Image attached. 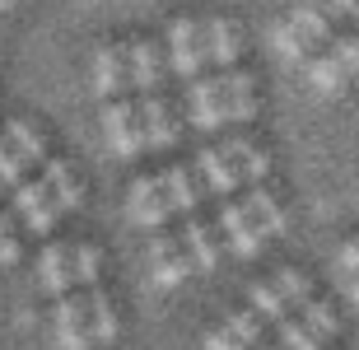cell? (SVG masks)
I'll use <instances>...</instances> for the list:
<instances>
[{
    "label": "cell",
    "instance_id": "cell-28",
    "mask_svg": "<svg viewBox=\"0 0 359 350\" xmlns=\"http://www.w3.org/2000/svg\"><path fill=\"white\" fill-rule=\"evenodd\" d=\"M24 168H28V163L19 159V154H14V149L5 145V140H0V187H10V191H14V187H19V182L28 177Z\"/></svg>",
    "mask_w": 359,
    "mask_h": 350
},
{
    "label": "cell",
    "instance_id": "cell-20",
    "mask_svg": "<svg viewBox=\"0 0 359 350\" xmlns=\"http://www.w3.org/2000/svg\"><path fill=\"white\" fill-rule=\"evenodd\" d=\"M182 220H187V224H182V248H187V257H191V267H196V271H215V267H219L215 229L201 215H182Z\"/></svg>",
    "mask_w": 359,
    "mask_h": 350
},
{
    "label": "cell",
    "instance_id": "cell-16",
    "mask_svg": "<svg viewBox=\"0 0 359 350\" xmlns=\"http://www.w3.org/2000/svg\"><path fill=\"white\" fill-rule=\"evenodd\" d=\"M42 187H47V196H52V206L61 215L84 206V182L75 177V168H70L66 159H52V154H47V163H42Z\"/></svg>",
    "mask_w": 359,
    "mask_h": 350
},
{
    "label": "cell",
    "instance_id": "cell-1",
    "mask_svg": "<svg viewBox=\"0 0 359 350\" xmlns=\"http://www.w3.org/2000/svg\"><path fill=\"white\" fill-rule=\"evenodd\" d=\"M257 80L248 70H219L210 80H191L187 84V117L201 131H219L233 121H252L257 117Z\"/></svg>",
    "mask_w": 359,
    "mask_h": 350
},
{
    "label": "cell",
    "instance_id": "cell-31",
    "mask_svg": "<svg viewBox=\"0 0 359 350\" xmlns=\"http://www.w3.org/2000/svg\"><path fill=\"white\" fill-rule=\"evenodd\" d=\"M10 5H14V0H0V10H10Z\"/></svg>",
    "mask_w": 359,
    "mask_h": 350
},
{
    "label": "cell",
    "instance_id": "cell-21",
    "mask_svg": "<svg viewBox=\"0 0 359 350\" xmlns=\"http://www.w3.org/2000/svg\"><path fill=\"white\" fill-rule=\"evenodd\" d=\"M0 140H5V145H10L24 163H47V135H42L28 117H10Z\"/></svg>",
    "mask_w": 359,
    "mask_h": 350
},
{
    "label": "cell",
    "instance_id": "cell-13",
    "mask_svg": "<svg viewBox=\"0 0 359 350\" xmlns=\"http://www.w3.org/2000/svg\"><path fill=\"white\" fill-rule=\"evenodd\" d=\"M126 75H131V89H140V94H159V80H163L159 42H154V38L126 42Z\"/></svg>",
    "mask_w": 359,
    "mask_h": 350
},
{
    "label": "cell",
    "instance_id": "cell-17",
    "mask_svg": "<svg viewBox=\"0 0 359 350\" xmlns=\"http://www.w3.org/2000/svg\"><path fill=\"white\" fill-rule=\"evenodd\" d=\"M131 89V75H126V47H98L93 56V94L103 98H121Z\"/></svg>",
    "mask_w": 359,
    "mask_h": 350
},
{
    "label": "cell",
    "instance_id": "cell-19",
    "mask_svg": "<svg viewBox=\"0 0 359 350\" xmlns=\"http://www.w3.org/2000/svg\"><path fill=\"white\" fill-rule=\"evenodd\" d=\"M243 201H248V210H252V224L266 238H280V234L290 229V215H285V206H280V196L262 182V187H248L243 191Z\"/></svg>",
    "mask_w": 359,
    "mask_h": 350
},
{
    "label": "cell",
    "instance_id": "cell-6",
    "mask_svg": "<svg viewBox=\"0 0 359 350\" xmlns=\"http://www.w3.org/2000/svg\"><path fill=\"white\" fill-rule=\"evenodd\" d=\"M52 341H56V350H89L93 346L84 295H61V299H56V309H52Z\"/></svg>",
    "mask_w": 359,
    "mask_h": 350
},
{
    "label": "cell",
    "instance_id": "cell-27",
    "mask_svg": "<svg viewBox=\"0 0 359 350\" xmlns=\"http://www.w3.org/2000/svg\"><path fill=\"white\" fill-rule=\"evenodd\" d=\"M266 234L257 229V224H248V229H238V234H229V253L233 257H257L262 253V248H266Z\"/></svg>",
    "mask_w": 359,
    "mask_h": 350
},
{
    "label": "cell",
    "instance_id": "cell-4",
    "mask_svg": "<svg viewBox=\"0 0 359 350\" xmlns=\"http://www.w3.org/2000/svg\"><path fill=\"white\" fill-rule=\"evenodd\" d=\"M304 75H308V84H313L318 94H341V89L359 75V38L332 33V42L304 61Z\"/></svg>",
    "mask_w": 359,
    "mask_h": 350
},
{
    "label": "cell",
    "instance_id": "cell-18",
    "mask_svg": "<svg viewBox=\"0 0 359 350\" xmlns=\"http://www.w3.org/2000/svg\"><path fill=\"white\" fill-rule=\"evenodd\" d=\"M163 177V191H168V210L173 215H196V206L205 201V187H201L196 168H187V163H173Z\"/></svg>",
    "mask_w": 359,
    "mask_h": 350
},
{
    "label": "cell",
    "instance_id": "cell-12",
    "mask_svg": "<svg viewBox=\"0 0 359 350\" xmlns=\"http://www.w3.org/2000/svg\"><path fill=\"white\" fill-rule=\"evenodd\" d=\"M14 210L24 215V224L33 234H42V238H52V229H56V210L52 206V196H47V187H42V177L33 182V177H24L19 187H14Z\"/></svg>",
    "mask_w": 359,
    "mask_h": 350
},
{
    "label": "cell",
    "instance_id": "cell-24",
    "mask_svg": "<svg viewBox=\"0 0 359 350\" xmlns=\"http://www.w3.org/2000/svg\"><path fill=\"white\" fill-rule=\"evenodd\" d=\"M280 290V299H285V304H290V313L299 309V304H308V299H313V281H308L304 271H294V267H285L276 276V281H271Z\"/></svg>",
    "mask_w": 359,
    "mask_h": 350
},
{
    "label": "cell",
    "instance_id": "cell-14",
    "mask_svg": "<svg viewBox=\"0 0 359 350\" xmlns=\"http://www.w3.org/2000/svg\"><path fill=\"white\" fill-rule=\"evenodd\" d=\"M38 290H42V295H52V299L75 295V267H70V243H61V238L47 243V253H42V262H38Z\"/></svg>",
    "mask_w": 359,
    "mask_h": 350
},
{
    "label": "cell",
    "instance_id": "cell-11",
    "mask_svg": "<svg viewBox=\"0 0 359 350\" xmlns=\"http://www.w3.org/2000/svg\"><path fill=\"white\" fill-rule=\"evenodd\" d=\"M126 206H131V220L140 229H163L168 224V191H163V177H135L131 191H126Z\"/></svg>",
    "mask_w": 359,
    "mask_h": 350
},
{
    "label": "cell",
    "instance_id": "cell-15",
    "mask_svg": "<svg viewBox=\"0 0 359 350\" xmlns=\"http://www.w3.org/2000/svg\"><path fill=\"white\" fill-rule=\"evenodd\" d=\"M135 112H140V131H145V149H168V145L177 140V117L168 112L163 94H140Z\"/></svg>",
    "mask_w": 359,
    "mask_h": 350
},
{
    "label": "cell",
    "instance_id": "cell-10",
    "mask_svg": "<svg viewBox=\"0 0 359 350\" xmlns=\"http://www.w3.org/2000/svg\"><path fill=\"white\" fill-rule=\"evenodd\" d=\"M262 332H266V323L252 309H238V313H229L219 327L205 332V350H257Z\"/></svg>",
    "mask_w": 359,
    "mask_h": 350
},
{
    "label": "cell",
    "instance_id": "cell-26",
    "mask_svg": "<svg viewBox=\"0 0 359 350\" xmlns=\"http://www.w3.org/2000/svg\"><path fill=\"white\" fill-rule=\"evenodd\" d=\"M276 332H280V341H276L280 350H322V337H318V332H308V327L299 323L294 313L276 327Z\"/></svg>",
    "mask_w": 359,
    "mask_h": 350
},
{
    "label": "cell",
    "instance_id": "cell-9",
    "mask_svg": "<svg viewBox=\"0 0 359 350\" xmlns=\"http://www.w3.org/2000/svg\"><path fill=\"white\" fill-rule=\"evenodd\" d=\"M201 42H205V61L219 70H238L243 56V28L229 19V14H215L201 24Z\"/></svg>",
    "mask_w": 359,
    "mask_h": 350
},
{
    "label": "cell",
    "instance_id": "cell-7",
    "mask_svg": "<svg viewBox=\"0 0 359 350\" xmlns=\"http://www.w3.org/2000/svg\"><path fill=\"white\" fill-rule=\"evenodd\" d=\"M168 66L182 75L187 84L201 80V66H205V42H201V24L196 19H173L168 28Z\"/></svg>",
    "mask_w": 359,
    "mask_h": 350
},
{
    "label": "cell",
    "instance_id": "cell-30",
    "mask_svg": "<svg viewBox=\"0 0 359 350\" xmlns=\"http://www.w3.org/2000/svg\"><path fill=\"white\" fill-rule=\"evenodd\" d=\"M336 267H341V276H346V281H350V276H359V234L346 243V248H341V257H336Z\"/></svg>",
    "mask_w": 359,
    "mask_h": 350
},
{
    "label": "cell",
    "instance_id": "cell-2",
    "mask_svg": "<svg viewBox=\"0 0 359 350\" xmlns=\"http://www.w3.org/2000/svg\"><path fill=\"white\" fill-rule=\"evenodd\" d=\"M201 177V187L205 196H233V191L248 182V187H262L271 173V154L266 149H257L252 140H224V145H210L201 149V159L191 163Z\"/></svg>",
    "mask_w": 359,
    "mask_h": 350
},
{
    "label": "cell",
    "instance_id": "cell-23",
    "mask_svg": "<svg viewBox=\"0 0 359 350\" xmlns=\"http://www.w3.org/2000/svg\"><path fill=\"white\" fill-rule=\"evenodd\" d=\"M294 318H299V323H304L308 332H318L322 341L336 337V327H341V323H336V313L327 309L322 299H308V304H299V309H294Z\"/></svg>",
    "mask_w": 359,
    "mask_h": 350
},
{
    "label": "cell",
    "instance_id": "cell-25",
    "mask_svg": "<svg viewBox=\"0 0 359 350\" xmlns=\"http://www.w3.org/2000/svg\"><path fill=\"white\" fill-rule=\"evenodd\" d=\"M98 248L93 243H70V267H75V285H84V290H93L98 285Z\"/></svg>",
    "mask_w": 359,
    "mask_h": 350
},
{
    "label": "cell",
    "instance_id": "cell-5",
    "mask_svg": "<svg viewBox=\"0 0 359 350\" xmlns=\"http://www.w3.org/2000/svg\"><path fill=\"white\" fill-rule=\"evenodd\" d=\"M103 131H107V145H112V154H121V159H135V154L145 149L140 112H135L126 98H107V103H103Z\"/></svg>",
    "mask_w": 359,
    "mask_h": 350
},
{
    "label": "cell",
    "instance_id": "cell-8",
    "mask_svg": "<svg viewBox=\"0 0 359 350\" xmlns=\"http://www.w3.org/2000/svg\"><path fill=\"white\" fill-rule=\"evenodd\" d=\"M191 271L196 267H191V257H187L177 234H159V238L149 243V281L159 285V290H177Z\"/></svg>",
    "mask_w": 359,
    "mask_h": 350
},
{
    "label": "cell",
    "instance_id": "cell-32",
    "mask_svg": "<svg viewBox=\"0 0 359 350\" xmlns=\"http://www.w3.org/2000/svg\"><path fill=\"white\" fill-rule=\"evenodd\" d=\"M262 350H280V346H262Z\"/></svg>",
    "mask_w": 359,
    "mask_h": 350
},
{
    "label": "cell",
    "instance_id": "cell-29",
    "mask_svg": "<svg viewBox=\"0 0 359 350\" xmlns=\"http://www.w3.org/2000/svg\"><path fill=\"white\" fill-rule=\"evenodd\" d=\"M19 262V229H14V220L0 210V267H14Z\"/></svg>",
    "mask_w": 359,
    "mask_h": 350
},
{
    "label": "cell",
    "instance_id": "cell-3",
    "mask_svg": "<svg viewBox=\"0 0 359 350\" xmlns=\"http://www.w3.org/2000/svg\"><path fill=\"white\" fill-rule=\"evenodd\" d=\"M327 42H332V14L322 10V0L294 5V10L276 24V52L290 56V61H299V66H304L318 47H327Z\"/></svg>",
    "mask_w": 359,
    "mask_h": 350
},
{
    "label": "cell",
    "instance_id": "cell-22",
    "mask_svg": "<svg viewBox=\"0 0 359 350\" xmlns=\"http://www.w3.org/2000/svg\"><path fill=\"white\" fill-rule=\"evenodd\" d=\"M84 309H89V332H93V341H117L121 323H117V309H112V299H107L103 285L84 290Z\"/></svg>",
    "mask_w": 359,
    "mask_h": 350
}]
</instances>
